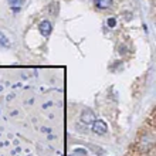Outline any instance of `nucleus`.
Segmentation results:
<instances>
[{"instance_id": "obj_7", "label": "nucleus", "mask_w": 156, "mask_h": 156, "mask_svg": "<svg viewBox=\"0 0 156 156\" xmlns=\"http://www.w3.org/2000/svg\"><path fill=\"white\" fill-rule=\"evenodd\" d=\"M7 2H9V6H10L14 12H17V10H19L17 7H19V6H20V3H21L20 0H7Z\"/></svg>"}, {"instance_id": "obj_8", "label": "nucleus", "mask_w": 156, "mask_h": 156, "mask_svg": "<svg viewBox=\"0 0 156 156\" xmlns=\"http://www.w3.org/2000/svg\"><path fill=\"white\" fill-rule=\"evenodd\" d=\"M74 156H88V152H87L84 148H75L74 149Z\"/></svg>"}, {"instance_id": "obj_5", "label": "nucleus", "mask_w": 156, "mask_h": 156, "mask_svg": "<svg viewBox=\"0 0 156 156\" xmlns=\"http://www.w3.org/2000/svg\"><path fill=\"white\" fill-rule=\"evenodd\" d=\"M47 12H48L50 16L57 17L58 14H60V3H58V2H55V0L50 2L48 6H47Z\"/></svg>"}, {"instance_id": "obj_4", "label": "nucleus", "mask_w": 156, "mask_h": 156, "mask_svg": "<svg viewBox=\"0 0 156 156\" xmlns=\"http://www.w3.org/2000/svg\"><path fill=\"white\" fill-rule=\"evenodd\" d=\"M92 2H94V6L98 10H108L114 4V0H92Z\"/></svg>"}, {"instance_id": "obj_6", "label": "nucleus", "mask_w": 156, "mask_h": 156, "mask_svg": "<svg viewBox=\"0 0 156 156\" xmlns=\"http://www.w3.org/2000/svg\"><path fill=\"white\" fill-rule=\"evenodd\" d=\"M0 47H4V48H10L12 47V41L9 40V37L3 31H0Z\"/></svg>"}, {"instance_id": "obj_2", "label": "nucleus", "mask_w": 156, "mask_h": 156, "mask_svg": "<svg viewBox=\"0 0 156 156\" xmlns=\"http://www.w3.org/2000/svg\"><path fill=\"white\" fill-rule=\"evenodd\" d=\"M80 121L84 125H92V122L95 121V115H94V112H92V109L84 108L81 112V116H80Z\"/></svg>"}, {"instance_id": "obj_1", "label": "nucleus", "mask_w": 156, "mask_h": 156, "mask_svg": "<svg viewBox=\"0 0 156 156\" xmlns=\"http://www.w3.org/2000/svg\"><path fill=\"white\" fill-rule=\"evenodd\" d=\"M91 129H92V132L97 133V135H104V133H107V131H108V125L102 119H95L94 122H92V125H91Z\"/></svg>"}, {"instance_id": "obj_3", "label": "nucleus", "mask_w": 156, "mask_h": 156, "mask_svg": "<svg viewBox=\"0 0 156 156\" xmlns=\"http://www.w3.org/2000/svg\"><path fill=\"white\" fill-rule=\"evenodd\" d=\"M38 31L43 37H48L50 34L53 33V24L50 20H41L38 23Z\"/></svg>"}, {"instance_id": "obj_9", "label": "nucleus", "mask_w": 156, "mask_h": 156, "mask_svg": "<svg viewBox=\"0 0 156 156\" xmlns=\"http://www.w3.org/2000/svg\"><path fill=\"white\" fill-rule=\"evenodd\" d=\"M107 26L109 27V29H115L116 27V19L115 17H109L107 20Z\"/></svg>"}, {"instance_id": "obj_10", "label": "nucleus", "mask_w": 156, "mask_h": 156, "mask_svg": "<svg viewBox=\"0 0 156 156\" xmlns=\"http://www.w3.org/2000/svg\"><path fill=\"white\" fill-rule=\"evenodd\" d=\"M68 156H74V155H68Z\"/></svg>"}]
</instances>
